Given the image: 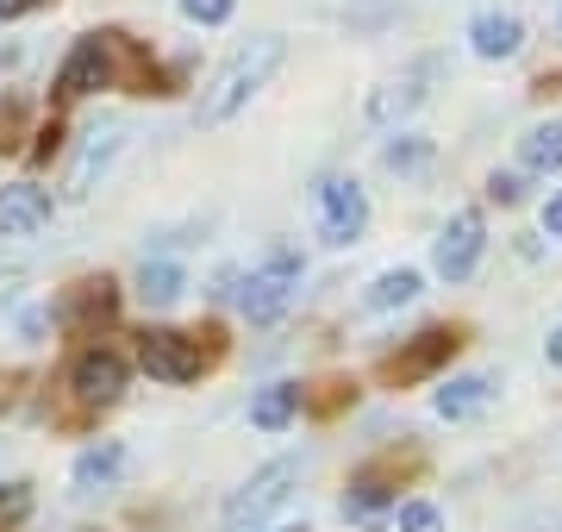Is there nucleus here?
Segmentation results:
<instances>
[{
	"label": "nucleus",
	"mask_w": 562,
	"mask_h": 532,
	"mask_svg": "<svg viewBox=\"0 0 562 532\" xmlns=\"http://www.w3.org/2000/svg\"><path fill=\"white\" fill-rule=\"evenodd\" d=\"M431 157H438V144L425 138V132L394 125V132L382 138V169H394V176H425V169H431Z\"/></svg>",
	"instance_id": "19"
},
{
	"label": "nucleus",
	"mask_w": 562,
	"mask_h": 532,
	"mask_svg": "<svg viewBox=\"0 0 562 532\" xmlns=\"http://www.w3.org/2000/svg\"><path fill=\"white\" fill-rule=\"evenodd\" d=\"M313 213H319V239L331 251H350L369 232V188L357 176H319L313 182Z\"/></svg>",
	"instance_id": "5"
},
{
	"label": "nucleus",
	"mask_w": 562,
	"mask_h": 532,
	"mask_svg": "<svg viewBox=\"0 0 562 532\" xmlns=\"http://www.w3.org/2000/svg\"><path fill=\"white\" fill-rule=\"evenodd\" d=\"M63 389L76 395L81 408H120L125 389H132V364H125V351L101 345H81L69 357V376H63Z\"/></svg>",
	"instance_id": "4"
},
{
	"label": "nucleus",
	"mask_w": 562,
	"mask_h": 532,
	"mask_svg": "<svg viewBox=\"0 0 562 532\" xmlns=\"http://www.w3.org/2000/svg\"><path fill=\"white\" fill-rule=\"evenodd\" d=\"M557 38H562V7H557Z\"/></svg>",
	"instance_id": "31"
},
{
	"label": "nucleus",
	"mask_w": 562,
	"mask_h": 532,
	"mask_svg": "<svg viewBox=\"0 0 562 532\" xmlns=\"http://www.w3.org/2000/svg\"><path fill=\"white\" fill-rule=\"evenodd\" d=\"M419 288H425V276L419 269H382L375 282H369V295H362V308L369 313H394V308H406V301H419Z\"/></svg>",
	"instance_id": "21"
},
{
	"label": "nucleus",
	"mask_w": 562,
	"mask_h": 532,
	"mask_svg": "<svg viewBox=\"0 0 562 532\" xmlns=\"http://www.w3.org/2000/svg\"><path fill=\"white\" fill-rule=\"evenodd\" d=\"M487 401H494V383H487V376H450V383H438V395H431L438 420H475Z\"/></svg>",
	"instance_id": "16"
},
{
	"label": "nucleus",
	"mask_w": 562,
	"mask_h": 532,
	"mask_svg": "<svg viewBox=\"0 0 562 532\" xmlns=\"http://www.w3.org/2000/svg\"><path fill=\"white\" fill-rule=\"evenodd\" d=\"M487 257V220L482 207H462L450 213V225L438 232V251H431V269H438L443 282H469Z\"/></svg>",
	"instance_id": "8"
},
{
	"label": "nucleus",
	"mask_w": 562,
	"mask_h": 532,
	"mask_svg": "<svg viewBox=\"0 0 562 532\" xmlns=\"http://www.w3.org/2000/svg\"><path fill=\"white\" fill-rule=\"evenodd\" d=\"M125 476V445L120 439H101V445H88L76 457V489L81 495H101V489H113Z\"/></svg>",
	"instance_id": "17"
},
{
	"label": "nucleus",
	"mask_w": 562,
	"mask_h": 532,
	"mask_svg": "<svg viewBox=\"0 0 562 532\" xmlns=\"http://www.w3.org/2000/svg\"><path fill=\"white\" fill-rule=\"evenodd\" d=\"M306 276V257L294 245H269V257L250 269H238L232 276V301H238V313L250 320V326H276L281 313L294 308V288H301Z\"/></svg>",
	"instance_id": "3"
},
{
	"label": "nucleus",
	"mask_w": 562,
	"mask_h": 532,
	"mask_svg": "<svg viewBox=\"0 0 562 532\" xmlns=\"http://www.w3.org/2000/svg\"><path fill=\"white\" fill-rule=\"evenodd\" d=\"M487 201L494 207H519L525 201V176L519 169H494V176H487Z\"/></svg>",
	"instance_id": "27"
},
{
	"label": "nucleus",
	"mask_w": 562,
	"mask_h": 532,
	"mask_svg": "<svg viewBox=\"0 0 562 532\" xmlns=\"http://www.w3.org/2000/svg\"><path fill=\"white\" fill-rule=\"evenodd\" d=\"M281 532H306V527H281Z\"/></svg>",
	"instance_id": "32"
},
{
	"label": "nucleus",
	"mask_w": 562,
	"mask_h": 532,
	"mask_svg": "<svg viewBox=\"0 0 562 532\" xmlns=\"http://www.w3.org/2000/svg\"><path fill=\"white\" fill-rule=\"evenodd\" d=\"M519 164L531 176H562V120H543L519 138Z\"/></svg>",
	"instance_id": "22"
},
{
	"label": "nucleus",
	"mask_w": 562,
	"mask_h": 532,
	"mask_svg": "<svg viewBox=\"0 0 562 532\" xmlns=\"http://www.w3.org/2000/svg\"><path fill=\"white\" fill-rule=\"evenodd\" d=\"M543 239H562V182L543 195Z\"/></svg>",
	"instance_id": "28"
},
{
	"label": "nucleus",
	"mask_w": 562,
	"mask_h": 532,
	"mask_svg": "<svg viewBox=\"0 0 562 532\" xmlns=\"http://www.w3.org/2000/svg\"><path fill=\"white\" fill-rule=\"evenodd\" d=\"M120 151H125V120H106V125H94V132H81V151H76V164H69L63 195H69V201H88Z\"/></svg>",
	"instance_id": "9"
},
{
	"label": "nucleus",
	"mask_w": 562,
	"mask_h": 532,
	"mask_svg": "<svg viewBox=\"0 0 562 532\" xmlns=\"http://www.w3.org/2000/svg\"><path fill=\"white\" fill-rule=\"evenodd\" d=\"M113 313H120V288H113V276H88V282H76L57 301V320H69V326H81V332L94 326V320L106 326Z\"/></svg>",
	"instance_id": "14"
},
{
	"label": "nucleus",
	"mask_w": 562,
	"mask_h": 532,
	"mask_svg": "<svg viewBox=\"0 0 562 532\" xmlns=\"http://www.w3.org/2000/svg\"><path fill=\"white\" fill-rule=\"evenodd\" d=\"M394 527L401 532H443V508L438 501H406V508L394 513Z\"/></svg>",
	"instance_id": "26"
},
{
	"label": "nucleus",
	"mask_w": 562,
	"mask_h": 532,
	"mask_svg": "<svg viewBox=\"0 0 562 532\" xmlns=\"http://www.w3.org/2000/svg\"><path fill=\"white\" fill-rule=\"evenodd\" d=\"M387 508H394V489L375 483V476H362L357 489L344 495V520H382Z\"/></svg>",
	"instance_id": "24"
},
{
	"label": "nucleus",
	"mask_w": 562,
	"mask_h": 532,
	"mask_svg": "<svg viewBox=\"0 0 562 532\" xmlns=\"http://www.w3.org/2000/svg\"><path fill=\"white\" fill-rule=\"evenodd\" d=\"M38 125V101L25 88H0V151H20L25 157V138Z\"/></svg>",
	"instance_id": "20"
},
{
	"label": "nucleus",
	"mask_w": 562,
	"mask_h": 532,
	"mask_svg": "<svg viewBox=\"0 0 562 532\" xmlns=\"http://www.w3.org/2000/svg\"><path fill=\"white\" fill-rule=\"evenodd\" d=\"M176 13L188 25H201V32H220V25H232L238 0H176Z\"/></svg>",
	"instance_id": "25"
},
{
	"label": "nucleus",
	"mask_w": 562,
	"mask_h": 532,
	"mask_svg": "<svg viewBox=\"0 0 562 532\" xmlns=\"http://www.w3.org/2000/svg\"><path fill=\"white\" fill-rule=\"evenodd\" d=\"M138 364L150 383H169V389H188L206 376V351L194 332H176V326H144L138 332Z\"/></svg>",
	"instance_id": "6"
},
{
	"label": "nucleus",
	"mask_w": 562,
	"mask_h": 532,
	"mask_svg": "<svg viewBox=\"0 0 562 532\" xmlns=\"http://www.w3.org/2000/svg\"><path fill=\"white\" fill-rule=\"evenodd\" d=\"M294 483H301V457H269L250 483H244L232 501H225V527L244 532V527H257L262 513H276L288 495H294Z\"/></svg>",
	"instance_id": "7"
},
{
	"label": "nucleus",
	"mask_w": 562,
	"mask_h": 532,
	"mask_svg": "<svg viewBox=\"0 0 562 532\" xmlns=\"http://www.w3.org/2000/svg\"><path fill=\"white\" fill-rule=\"evenodd\" d=\"M301 401H306L301 383H269V389H257V401H250V426L257 432H288L294 413H301Z\"/></svg>",
	"instance_id": "18"
},
{
	"label": "nucleus",
	"mask_w": 562,
	"mask_h": 532,
	"mask_svg": "<svg viewBox=\"0 0 562 532\" xmlns=\"http://www.w3.org/2000/svg\"><path fill=\"white\" fill-rule=\"evenodd\" d=\"M132 295H138L144 308H176L181 295H188V269L176 257H144L138 276H132Z\"/></svg>",
	"instance_id": "15"
},
{
	"label": "nucleus",
	"mask_w": 562,
	"mask_h": 532,
	"mask_svg": "<svg viewBox=\"0 0 562 532\" xmlns=\"http://www.w3.org/2000/svg\"><path fill=\"white\" fill-rule=\"evenodd\" d=\"M188 82V57L181 63H162L150 44H138L132 32L120 25H101V32H81L69 51H63L57 76H50V107H76V101H94V95H181Z\"/></svg>",
	"instance_id": "1"
},
{
	"label": "nucleus",
	"mask_w": 562,
	"mask_h": 532,
	"mask_svg": "<svg viewBox=\"0 0 562 532\" xmlns=\"http://www.w3.org/2000/svg\"><path fill=\"white\" fill-rule=\"evenodd\" d=\"M457 345H462V339L450 326H425L406 351H394V357H387V383H419V376H431V369H438Z\"/></svg>",
	"instance_id": "13"
},
{
	"label": "nucleus",
	"mask_w": 562,
	"mask_h": 532,
	"mask_svg": "<svg viewBox=\"0 0 562 532\" xmlns=\"http://www.w3.org/2000/svg\"><path fill=\"white\" fill-rule=\"evenodd\" d=\"M543 357H550V364H557V369H562V326H557V332H550V339H543Z\"/></svg>",
	"instance_id": "30"
},
{
	"label": "nucleus",
	"mask_w": 562,
	"mask_h": 532,
	"mask_svg": "<svg viewBox=\"0 0 562 532\" xmlns=\"http://www.w3.org/2000/svg\"><path fill=\"white\" fill-rule=\"evenodd\" d=\"M63 144H69V132H63V113L50 107L38 125H32V138H25V164L32 169H44V164H57L63 157Z\"/></svg>",
	"instance_id": "23"
},
{
	"label": "nucleus",
	"mask_w": 562,
	"mask_h": 532,
	"mask_svg": "<svg viewBox=\"0 0 562 532\" xmlns=\"http://www.w3.org/2000/svg\"><path fill=\"white\" fill-rule=\"evenodd\" d=\"M57 213V195L44 182H7L0 188V239H32Z\"/></svg>",
	"instance_id": "10"
},
{
	"label": "nucleus",
	"mask_w": 562,
	"mask_h": 532,
	"mask_svg": "<svg viewBox=\"0 0 562 532\" xmlns=\"http://www.w3.org/2000/svg\"><path fill=\"white\" fill-rule=\"evenodd\" d=\"M281 63H288V38H281V32H257V38H244L238 51H232V63H225L220 76L201 88V101H194V120H201V125L238 120L244 107L257 101L262 88H269V76H276Z\"/></svg>",
	"instance_id": "2"
},
{
	"label": "nucleus",
	"mask_w": 562,
	"mask_h": 532,
	"mask_svg": "<svg viewBox=\"0 0 562 532\" xmlns=\"http://www.w3.org/2000/svg\"><path fill=\"white\" fill-rule=\"evenodd\" d=\"M425 69H431V63H425ZM425 69H406V76L382 82L369 101H362V120L375 125V132H394L406 113H419V101H425Z\"/></svg>",
	"instance_id": "11"
},
{
	"label": "nucleus",
	"mask_w": 562,
	"mask_h": 532,
	"mask_svg": "<svg viewBox=\"0 0 562 532\" xmlns=\"http://www.w3.org/2000/svg\"><path fill=\"white\" fill-rule=\"evenodd\" d=\"M38 7H50V0H0V25L25 20V13H38Z\"/></svg>",
	"instance_id": "29"
},
{
	"label": "nucleus",
	"mask_w": 562,
	"mask_h": 532,
	"mask_svg": "<svg viewBox=\"0 0 562 532\" xmlns=\"http://www.w3.org/2000/svg\"><path fill=\"white\" fill-rule=\"evenodd\" d=\"M469 51L482 63H513L525 51V20L519 13H501V7H487L469 20Z\"/></svg>",
	"instance_id": "12"
}]
</instances>
